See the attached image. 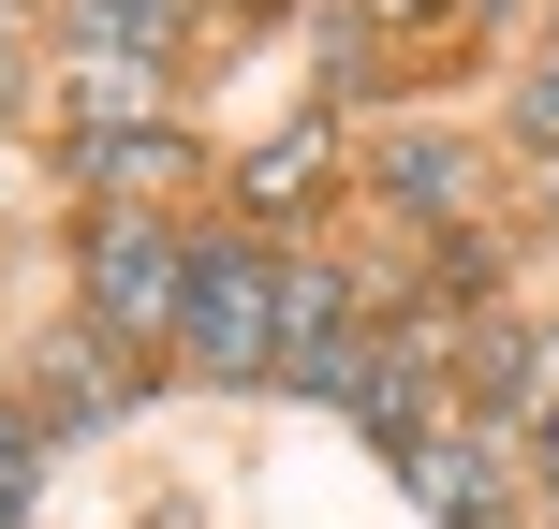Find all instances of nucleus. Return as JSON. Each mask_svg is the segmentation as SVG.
<instances>
[{
    "label": "nucleus",
    "mask_w": 559,
    "mask_h": 529,
    "mask_svg": "<svg viewBox=\"0 0 559 529\" xmlns=\"http://www.w3.org/2000/svg\"><path fill=\"white\" fill-rule=\"evenodd\" d=\"M280 353V251L251 236H192V279H177V368L192 383H265Z\"/></svg>",
    "instance_id": "obj_1"
},
{
    "label": "nucleus",
    "mask_w": 559,
    "mask_h": 529,
    "mask_svg": "<svg viewBox=\"0 0 559 529\" xmlns=\"http://www.w3.org/2000/svg\"><path fill=\"white\" fill-rule=\"evenodd\" d=\"M88 324L133 353V338H177V279H192V236H163L147 206H118V221H88Z\"/></svg>",
    "instance_id": "obj_2"
},
{
    "label": "nucleus",
    "mask_w": 559,
    "mask_h": 529,
    "mask_svg": "<svg viewBox=\"0 0 559 529\" xmlns=\"http://www.w3.org/2000/svg\"><path fill=\"white\" fill-rule=\"evenodd\" d=\"M133 353H118L104 324H74V338H45V368H29V426L45 442H74V426H104V412H133Z\"/></svg>",
    "instance_id": "obj_3"
},
{
    "label": "nucleus",
    "mask_w": 559,
    "mask_h": 529,
    "mask_svg": "<svg viewBox=\"0 0 559 529\" xmlns=\"http://www.w3.org/2000/svg\"><path fill=\"white\" fill-rule=\"evenodd\" d=\"M397 471H413V501L442 515V529H515V485H501V456L442 442V426H413V442H397Z\"/></svg>",
    "instance_id": "obj_4"
},
{
    "label": "nucleus",
    "mask_w": 559,
    "mask_h": 529,
    "mask_svg": "<svg viewBox=\"0 0 559 529\" xmlns=\"http://www.w3.org/2000/svg\"><path fill=\"white\" fill-rule=\"evenodd\" d=\"M472 368H486V412H559V324H501V309H472Z\"/></svg>",
    "instance_id": "obj_5"
},
{
    "label": "nucleus",
    "mask_w": 559,
    "mask_h": 529,
    "mask_svg": "<svg viewBox=\"0 0 559 529\" xmlns=\"http://www.w3.org/2000/svg\"><path fill=\"white\" fill-rule=\"evenodd\" d=\"M354 324V294H338V265H309V251H280V353H265V383H295L309 397V368H324V338Z\"/></svg>",
    "instance_id": "obj_6"
},
{
    "label": "nucleus",
    "mask_w": 559,
    "mask_h": 529,
    "mask_svg": "<svg viewBox=\"0 0 559 529\" xmlns=\"http://www.w3.org/2000/svg\"><path fill=\"white\" fill-rule=\"evenodd\" d=\"M383 192L413 206V221H456V206H472V133H442V118L383 133Z\"/></svg>",
    "instance_id": "obj_7"
},
{
    "label": "nucleus",
    "mask_w": 559,
    "mask_h": 529,
    "mask_svg": "<svg viewBox=\"0 0 559 529\" xmlns=\"http://www.w3.org/2000/svg\"><path fill=\"white\" fill-rule=\"evenodd\" d=\"M338 177V118H295V133H265L251 163H236V206H251V221H280V206H309Z\"/></svg>",
    "instance_id": "obj_8"
},
{
    "label": "nucleus",
    "mask_w": 559,
    "mask_h": 529,
    "mask_svg": "<svg viewBox=\"0 0 559 529\" xmlns=\"http://www.w3.org/2000/svg\"><path fill=\"white\" fill-rule=\"evenodd\" d=\"M177 163H192V133H177V118H133V133H118V118H88V133H74V177H88V192H163Z\"/></svg>",
    "instance_id": "obj_9"
},
{
    "label": "nucleus",
    "mask_w": 559,
    "mask_h": 529,
    "mask_svg": "<svg viewBox=\"0 0 559 529\" xmlns=\"http://www.w3.org/2000/svg\"><path fill=\"white\" fill-rule=\"evenodd\" d=\"M74 45H118V59H163V0H74Z\"/></svg>",
    "instance_id": "obj_10"
},
{
    "label": "nucleus",
    "mask_w": 559,
    "mask_h": 529,
    "mask_svg": "<svg viewBox=\"0 0 559 529\" xmlns=\"http://www.w3.org/2000/svg\"><path fill=\"white\" fill-rule=\"evenodd\" d=\"M29 456H45V426H29V397H0V501L29 485Z\"/></svg>",
    "instance_id": "obj_11"
},
{
    "label": "nucleus",
    "mask_w": 559,
    "mask_h": 529,
    "mask_svg": "<svg viewBox=\"0 0 559 529\" xmlns=\"http://www.w3.org/2000/svg\"><path fill=\"white\" fill-rule=\"evenodd\" d=\"M515 133H531V147H559V59H545L531 88H515Z\"/></svg>",
    "instance_id": "obj_12"
},
{
    "label": "nucleus",
    "mask_w": 559,
    "mask_h": 529,
    "mask_svg": "<svg viewBox=\"0 0 559 529\" xmlns=\"http://www.w3.org/2000/svg\"><path fill=\"white\" fill-rule=\"evenodd\" d=\"M531 471H545V501H559V412H531Z\"/></svg>",
    "instance_id": "obj_13"
},
{
    "label": "nucleus",
    "mask_w": 559,
    "mask_h": 529,
    "mask_svg": "<svg viewBox=\"0 0 559 529\" xmlns=\"http://www.w3.org/2000/svg\"><path fill=\"white\" fill-rule=\"evenodd\" d=\"M15 88H29V74H15V45H0V118H15Z\"/></svg>",
    "instance_id": "obj_14"
},
{
    "label": "nucleus",
    "mask_w": 559,
    "mask_h": 529,
    "mask_svg": "<svg viewBox=\"0 0 559 529\" xmlns=\"http://www.w3.org/2000/svg\"><path fill=\"white\" fill-rule=\"evenodd\" d=\"M0 529H29V485H15V501H0Z\"/></svg>",
    "instance_id": "obj_15"
},
{
    "label": "nucleus",
    "mask_w": 559,
    "mask_h": 529,
    "mask_svg": "<svg viewBox=\"0 0 559 529\" xmlns=\"http://www.w3.org/2000/svg\"><path fill=\"white\" fill-rule=\"evenodd\" d=\"M545 206H559V147H545Z\"/></svg>",
    "instance_id": "obj_16"
},
{
    "label": "nucleus",
    "mask_w": 559,
    "mask_h": 529,
    "mask_svg": "<svg viewBox=\"0 0 559 529\" xmlns=\"http://www.w3.org/2000/svg\"><path fill=\"white\" fill-rule=\"evenodd\" d=\"M222 15H265V0H222Z\"/></svg>",
    "instance_id": "obj_17"
},
{
    "label": "nucleus",
    "mask_w": 559,
    "mask_h": 529,
    "mask_svg": "<svg viewBox=\"0 0 559 529\" xmlns=\"http://www.w3.org/2000/svg\"><path fill=\"white\" fill-rule=\"evenodd\" d=\"M472 15H515V0H472Z\"/></svg>",
    "instance_id": "obj_18"
},
{
    "label": "nucleus",
    "mask_w": 559,
    "mask_h": 529,
    "mask_svg": "<svg viewBox=\"0 0 559 529\" xmlns=\"http://www.w3.org/2000/svg\"><path fill=\"white\" fill-rule=\"evenodd\" d=\"M545 29H559V0H545Z\"/></svg>",
    "instance_id": "obj_19"
}]
</instances>
